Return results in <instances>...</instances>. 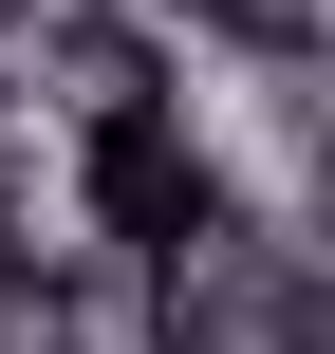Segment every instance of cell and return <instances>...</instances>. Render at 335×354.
I'll list each match as a JSON object with an SVG mask.
<instances>
[{"label": "cell", "mask_w": 335, "mask_h": 354, "mask_svg": "<svg viewBox=\"0 0 335 354\" xmlns=\"http://www.w3.org/2000/svg\"><path fill=\"white\" fill-rule=\"evenodd\" d=\"M75 224L112 261H205L224 243V131L186 112V75H131L75 112Z\"/></svg>", "instance_id": "6da1fadb"}, {"label": "cell", "mask_w": 335, "mask_h": 354, "mask_svg": "<svg viewBox=\"0 0 335 354\" xmlns=\"http://www.w3.org/2000/svg\"><path fill=\"white\" fill-rule=\"evenodd\" d=\"M186 19H261V37H280V19H298V0H186Z\"/></svg>", "instance_id": "7a4b0ae2"}]
</instances>
